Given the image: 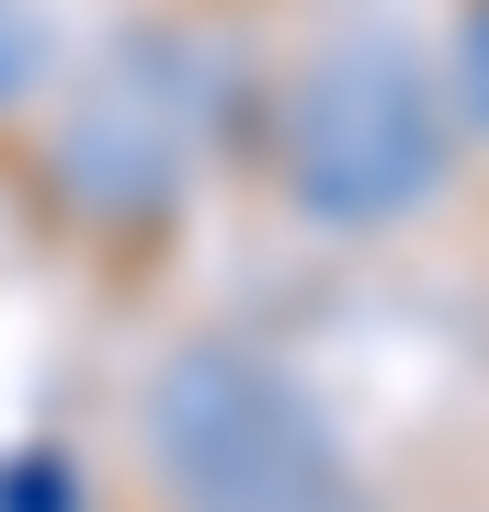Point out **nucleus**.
Returning a JSON list of instances; mask_svg holds the SVG:
<instances>
[{
    "label": "nucleus",
    "instance_id": "f257e3e1",
    "mask_svg": "<svg viewBox=\"0 0 489 512\" xmlns=\"http://www.w3.org/2000/svg\"><path fill=\"white\" fill-rule=\"evenodd\" d=\"M455 114L433 57L399 35H330L273 80L262 114V183L319 239H387L455 183Z\"/></svg>",
    "mask_w": 489,
    "mask_h": 512
},
{
    "label": "nucleus",
    "instance_id": "f03ea898",
    "mask_svg": "<svg viewBox=\"0 0 489 512\" xmlns=\"http://www.w3.org/2000/svg\"><path fill=\"white\" fill-rule=\"evenodd\" d=\"M137 467L171 512H342V456L262 342H182L137 387Z\"/></svg>",
    "mask_w": 489,
    "mask_h": 512
},
{
    "label": "nucleus",
    "instance_id": "7ed1b4c3",
    "mask_svg": "<svg viewBox=\"0 0 489 512\" xmlns=\"http://www.w3.org/2000/svg\"><path fill=\"white\" fill-rule=\"evenodd\" d=\"M194 126H182L160 69H91L69 92H46V194L80 228H148L171 217Z\"/></svg>",
    "mask_w": 489,
    "mask_h": 512
},
{
    "label": "nucleus",
    "instance_id": "20e7f679",
    "mask_svg": "<svg viewBox=\"0 0 489 512\" xmlns=\"http://www.w3.org/2000/svg\"><path fill=\"white\" fill-rule=\"evenodd\" d=\"M433 80H444L455 148H489V0H467V12H455V35H444V57H433Z\"/></svg>",
    "mask_w": 489,
    "mask_h": 512
},
{
    "label": "nucleus",
    "instance_id": "39448f33",
    "mask_svg": "<svg viewBox=\"0 0 489 512\" xmlns=\"http://www.w3.org/2000/svg\"><path fill=\"white\" fill-rule=\"evenodd\" d=\"M46 92H57V35H46V12H35V0H0V126L35 114Z\"/></svg>",
    "mask_w": 489,
    "mask_h": 512
}]
</instances>
